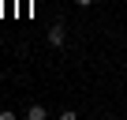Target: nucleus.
<instances>
[{"instance_id":"nucleus-3","label":"nucleus","mask_w":127,"mask_h":120,"mask_svg":"<svg viewBox=\"0 0 127 120\" xmlns=\"http://www.w3.org/2000/svg\"><path fill=\"white\" fill-rule=\"evenodd\" d=\"M75 4H79V8H90V4H94V0H75Z\"/></svg>"},{"instance_id":"nucleus-2","label":"nucleus","mask_w":127,"mask_h":120,"mask_svg":"<svg viewBox=\"0 0 127 120\" xmlns=\"http://www.w3.org/2000/svg\"><path fill=\"white\" fill-rule=\"evenodd\" d=\"M45 116H49L45 105H30V109H26V120H45Z\"/></svg>"},{"instance_id":"nucleus-1","label":"nucleus","mask_w":127,"mask_h":120,"mask_svg":"<svg viewBox=\"0 0 127 120\" xmlns=\"http://www.w3.org/2000/svg\"><path fill=\"white\" fill-rule=\"evenodd\" d=\"M64 41H67V26H64V23H52V26H49V45L60 49Z\"/></svg>"}]
</instances>
